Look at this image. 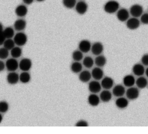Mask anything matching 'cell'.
Here are the masks:
<instances>
[{
	"label": "cell",
	"mask_w": 148,
	"mask_h": 134,
	"mask_svg": "<svg viewBox=\"0 0 148 134\" xmlns=\"http://www.w3.org/2000/svg\"><path fill=\"white\" fill-rule=\"evenodd\" d=\"M140 21L136 17L129 18L126 21V26L130 30H135L138 29L140 26Z\"/></svg>",
	"instance_id": "6"
},
{
	"label": "cell",
	"mask_w": 148,
	"mask_h": 134,
	"mask_svg": "<svg viewBox=\"0 0 148 134\" xmlns=\"http://www.w3.org/2000/svg\"><path fill=\"white\" fill-rule=\"evenodd\" d=\"M15 14L19 17H23L28 13V8L25 5L20 4L15 8Z\"/></svg>",
	"instance_id": "17"
},
{
	"label": "cell",
	"mask_w": 148,
	"mask_h": 134,
	"mask_svg": "<svg viewBox=\"0 0 148 134\" xmlns=\"http://www.w3.org/2000/svg\"><path fill=\"white\" fill-rule=\"evenodd\" d=\"M125 90L124 87L121 84L115 85L112 90V94L116 97L123 96L125 94Z\"/></svg>",
	"instance_id": "19"
},
{
	"label": "cell",
	"mask_w": 148,
	"mask_h": 134,
	"mask_svg": "<svg viewBox=\"0 0 148 134\" xmlns=\"http://www.w3.org/2000/svg\"><path fill=\"white\" fill-rule=\"evenodd\" d=\"M75 126H79V127H86L88 126V124L86 120H80L76 123Z\"/></svg>",
	"instance_id": "38"
},
{
	"label": "cell",
	"mask_w": 148,
	"mask_h": 134,
	"mask_svg": "<svg viewBox=\"0 0 148 134\" xmlns=\"http://www.w3.org/2000/svg\"><path fill=\"white\" fill-rule=\"evenodd\" d=\"M5 65L6 68L9 72H14L18 69L19 66V62L17 61L16 58L12 57L6 60Z\"/></svg>",
	"instance_id": "4"
},
{
	"label": "cell",
	"mask_w": 148,
	"mask_h": 134,
	"mask_svg": "<svg viewBox=\"0 0 148 134\" xmlns=\"http://www.w3.org/2000/svg\"><path fill=\"white\" fill-rule=\"evenodd\" d=\"M32 65V61L28 58H23L19 62L18 68L22 71L28 72Z\"/></svg>",
	"instance_id": "7"
},
{
	"label": "cell",
	"mask_w": 148,
	"mask_h": 134,
	"mask_svg": "<svg viewBox=\"0 0 148 134\" xmlns=\"http://www.w3.org/2000/svg\"><path fill=\"white\" fill-rule=\"evenodd\" d=\"M132 71L135 76H137L138 77L143 76V74L145 73V69L143 65L139 63H136L133 65Z\"/></svg>",
	"instance_id": "15"
},
{
	"label": "cell",
	"mask_w": 148,
	"mask_h": 134,
	"mask_svg": "<svg viewBox=\"0 0 148 134\" xmlns=\"http://www.w3.org/2000/svg\"><path fill=\"white\" fill-rule=\"evenodd\" d=\"M13 26L14 29L17 31H22L26 28L27 22L23 18H18L14 21Z\"/></svg>",
	"instance_id": "18"
},
{
	"label": "cell",
	"mask_w": 148,
	"mask_h": 134,
	"mask_svg": "<svg viewBox=\"0 0 148 134\" xmlns=\"http://www.w3.org/2000/svg\"><path fill=\"white\" fill-rule=\"evenodd\" d=\"M141 62L145 66H148V53L144 54L141 57Z\"/></svg>",
	"instance_id": "39"
},
{
	"label": "cell",
	"mask_w": 148,
	"mask_h": 134,
	"mask_svg": "<svg viewBox=\"0 0 148 134\" xmlns=\"http://www.w3.org/2000/svg\"><path fill=\"white\" fill-rule=\"evenodd\" d=\"M6 81L9 84H16L19 81V75L15 71L9 72L6 76Z\"/></svg>",
	"instance_id": "13"
},
{
	"label": "cell",
	"mask_w": 148,
	"mask_h": 134,
	"mask_svg": "<svg viewBox=\"0 0 148 134\" xmlns=\"http://www.w3.org/2000/svg\"><path fill=\"white\" fill-rule=\"evenodd\" d=\"M83 53L80 50H76L72 54V58L74 61H80L83 59Z\"/></svg>",
	"instance_id": "32"
},
{
	"label": "cell",
	"mask_w": 148,
	"mask_h": 134,
	"mask_svg": "<svg viewBox=\"0 0 148 134\" xmlns=\"http://www.w3.org/2000/svg\"><path fill=\"white\" fill-rule=\"evenodd\" d=\"M75 8L76 12L79 14L83 15L87 12L88 10V5L86 2L82 0V1H79L76 3Z\"/></svg>",
	"instance_id": "9"
},
{
	"label": "cell",
	"mask_w": 148,
	"mask_h": 134,
	"mask_svg": "<svg viewBox=\"0 0 148 134\" xmlns=\"http://www.w3.org/2000/svg\"><path fill=\"white\" fill-rule=\"evenodd\" d=\"M22 49L20 46H15L10 50V55L12 57L14 58H18L22 55Z\"/></svg>",
	"instance_id": "29"
},
{
	"label": "cell",
	"mask_w": 148,
	"mask_h": 134,
	"mask_svg": "<svg viewBox=\"0 0 148 134\" xmlns=\"http://www.w3.org/2000/svg\"><path fill=\"white\" fill-rule=\"evenodd\" d=\"M94 64V60L90 56H86L83 59V65L86 68H91Z\"/></svg>",
	"instance_id": "31"
},
{
	"label": "cell",
	"mask_w": 148,
	"mask_h": 134,
	"mask_svg": "<svg viewBox=\"0 0 148 134\" xmlns=\"http://www.w3.org/2000/svg\"><path fill=\"white\" fill-rule=\"evenodd\" d=\"M99 98L103 102H108L112 98V93L109 90H104L100 93Z\"/></svg>",
	"instance_id": "24"
},
{
	"label": "cell",
	"mask_w": 148,
	"mask_h": 134,
	"mask_svg": "<svg viewBox=\"0 0 148 134\" xmlns=\"http://www.w3.org/2000/svg\"><path fill=\"white\" fill-rule=\"evenodd\" d=\"M101 84L98 81V80H92L88 83V88L90 92L93 94H97L100 92L101 90Z\"/></svg>",
	"instance_id": "11"
},
{
	"label": "cell",
	"mask_w": 148,
	"mask_h": 134,
	"mask_svg": "<svg viewBox=\"0 0 148 134\" xmlns=\"http://www.w3.org/2000/svg\"><path fill=\"white\" fill-rule=\"evenodd\" d=\"M71 70L74 73H79L83 69V65L79 61H74L70 66Z\"/></svg>",
	"instance_id": "26"
},
{
	"label": "cell",
	"mask_w": 148,
	"mask_h": 134,
	"mask_svg": "<svg viewBox=\"0 0 148 134\" xmlns=\"http://www.w3.org/2000/svg\"><path fill=\"white\" fill-rule=\"evenodd\" d=\"M101 84L102 87L105 90H109L113 87L114 85V80L112 77L106 76L102 79Z\"/></svg>",
	"instance_id": "14"
},
{
	"label": "cell",
	"mask_w": 148,
	"mask_h": 134,
	"mask_svg": "<svg viewBox=\"0 0 148 134\" xmlns=\"http://www.w3.org/2000/svg\"><path fill=\"white\" fill-rule=\"evenodd\" d=\"M125 95L129 100H133L136 99L139 96V91L138 88L133 86L129 87L125 91Z\"/></svg>",
	"instance_id": "3"
},
{
	"label": "cell",
	"mask_w": 148,
	"mask_h": 134,
	"mask_svg": "<svg viewBox=\"0 0 148 134\" xmlns=\"http://www.w3.org/2000/svg\"><path fill=\"white\" fill-rule=\"evenodd\" d=\"M3 33L6 39H11L13 38L15 35L14 29L12 27H6L5 29H3Z\"/></svg>",
	"instance_id": "30"
},
{
	"label": "cell",
	"mask_w": 148,
	"mask_h": 134,
	"mask_svg": "<svg viewBox=\"0 0 148 134\" xmlns=\"http://www.w3.org/2000/svg\"><path fill=\"white\" fill-rule=\"evenodd\" d=\"M140 17V23L145 25H148V13H143Z\"/></svg>",
	"instance_id": "37"
},
{
	"label": "cell",
	"mask_w": 148,
	"mask_h": 134,
	"mask_svg": "<svg viewBox=\"0 0 148 134\" xmlns=\"http://www.w3.org/2000/svg\"><path fill=\"white\" fill-rule=\"evenodd\" d=\"M120 4L115 0H110L106 2L103 6L104 11L109 14H113L119 9Z\"/></svg>",
	"instance_id": "1"
},
{
	"label": "cell",
	"mask_w": 148,
	"mask_h": 134,
	"mask_svg": "<svg viewBox=\"0 0 148 134\" xmlns=\"http://www.w3.org/2000/svg\"><path fill=\"white\" fill-rule=\"evenodd\" d=\"M76 0H62V4L67 9H72L75 7Z\"/></svg>",
	"instance_id": "34"
},
{
	"label": "cell",
	"mask_w": 148,
	"mask_h": 134,
	"mask_svg": "<svg viewBox=\"0 0 148 134\" xmlns=\"http://www.w3.org/2000/svg\"><path fill=\"white\" fill-rule=\"evenodd\" d=\"M79 1H82V0H79Z\"/></svg>",
	"instance_id": "48"
},
{
	"label": "cell",
	"mask_w": 148,
	"mask_h": 134,
	"mask_svg": "<svg viewBox=\"0 0 148 134\" xmlns=\"http://www.w3.org/2000/svg\"><path fill=\"white\" fill-rule=\"evenodd\" d=\"M91 76L92 78L95 80H101L103 77V71L100 67H95L91 70Z\"/></svg>",
	"instance_id": "16"
},
{
	"label": "cell",
	"mask_w": 148,
	"mask_h": 134,
	"mask_svg": "<svg viewBox=\"0 0 148 134\" xmlns=\"http://www.w3.org/2000/svg\"><path fill=\"white\" fill-rule=\"evenodd\" d=\"M5 68H6L5 63L2 61L0 60V72L3 71Z\"/></svg>",
	"instance_id": "41"
},
{
	"label": "cell",
	"mask_w": 148,
	"mask_h": 134,
	"mask_svg": "<svg viewBox=\"0 0 148 134\" xmlns=\"http://www.w3.org/2000/svg\"><path fill=\"white\" fill-rule=\"evenodd\" d=\"M3 25H2V24L0 22V32H2V31H3Z\"/></svg>",
	"instance_id": "43"
},
{
	"label": "cell",
	"mask_w": 148,
	"mask_h": 134,
	"mask_svg": "<svg viewBox=\"0 0 148 134\" xmlns=\"http://www.w3.org/2000/svg\"><path fill=\"white\" fill-rule=\"evenodd\" d=\"M130 12L125 8L119 9L116 13L117 18L121 22L126 21L130 18Z\"/></svg>",
	"instance_id": "8"
},
{
	"label": "cell",
	"mask_w": 148,
	"mask_h": 134,
	"mask_svg": "<svg viewBox=\"0 0 148 134\" xmlns=\"http://www.w3.org/2000/svg\"><path fill=\"white\" fill-rule=\"evenodd\" d=\"M34 0H23V3L27 5H31L34 2Z\"/></svg>",
	"instance_id": "42"
},
{
	"label": "cell",
	"mask_w": 148,
	"mask_h": 134,
	"mask_svg": "<svg viewBox=\"0 0 148 134\" xmlns=\"http://www.w3.org/2000/svg\"><path fill=\"white\" fill-rule=\"evenodd\" d=\"M13 40L16 43V45L21 47L27 43L28 38L25 33L20 31L14 35L13 37Z\"/></svg>",
	"instance_id": "2"
},
{
	"label": "cell",
	"mask_w": 148,
	"mask_h": 134,
	"mask_svg": "<svg viewBox=\"0 0 148 134\" xmlns=\"http://www.w3.org/2000/svg\"><path fill=\"white\" fill-rule=\"evenodd\" d=\"M6 37L5 36L3 31L0 32V46H2L3 44V43L5 42V40H6Z\"/></svg>",
	"instance_id": "40"
},
{
	"label": "cell",
	"mask_w": 148,
	"mask_h": 134,
	"mask_svg": "<svg viewBox=\"0 0 148 134\" xmlns=\"http://www.w3.org/2000/svg\"><path fill=\"white\" fill-rule=\"evenodd\" d=\"M9 50L5 48L4 47L0 48V59H6L9 55Z\"/></svg>",
	"instance_id": "36"
},
{
	"label": "cell",
	"mask_w": 148,
	"mask_h": 134,
	"mask_svg": "<svg viewBox=\"0 0 148 134\" xmlns=\"http://www.w3.org/2000/svg\"><path fill=\"white\" fill-rule=\"evenodd\" d=\"M147 83L148 81L147 79L143 76H139L135 81V84L137 87L140 89L145 88L146 86H147Z\"/></svg>",
	"instance_id": "28"
},
{
	"label": "cell",
	"mask_w": 148,
	"mask_h": 134,
	"mask_svg": "<svg viewBox=\"0 0 148 134\" xmlns=\"http://www.w3.org/2000/svg\"><path fill=\"white\" fill-rule=\"evenodd\" d=\"M100 98L96 94L91 93L87 98V101L88 104L93 107L97 106L99 104L100 102Z\"/></svg>",
	"instance_id": "20"
},
{
	"label": "cell",
	"mask_w": 148,
	"mask_h": 134,
	"mask_svg": "<svg viewBox=\"0 0 148 134\" xmlns=\"http://www.w3.org/2000/svg\"><path fill=\"white\" fill-rule=\"evenodd\" d=\"M91 42L88 40L83 39L79 43L78 48L83 53H87L91 50Z\"/></svg>",
	"instance_id": "10"
},
{
	"label": "cell",
	"mask_w": 148,
	"mask_h": 134,
	"mask_svg": "<svg viewBox=\"0 0 148 134\" xmlns=\"http://www.w3.org/2000/svg\"><path fill=\"white\" fill-rule=\"evenodd\" d=\"M9 103L5 100L0 101V113H5L9 110Z\"/></svg>",
	"instance_id": "35"
},
{
	"label": "cell",
	"mask_w": 148,
	"mask_h": 134,
	"mask_svg": "<svg viewBox=\"0 0 148 134\" xmlns=\"http://www.w3.org/2000/svg\"><path fill=\"white\" fill-rule=\"evenodd\" d=\"M147 87H148V83H147Z\"/></svg>",
	"instance_id": "47"
},
{
	"label": "cell",
	"mask_w": 148,
	"mask_h": 134,
	"mask_svg": "<svg viewBox=\"0 0 148 134\" xmlns=\"http://www.w3.org/2000/svg\"><path fill=\"white\" fill-rule=\"evenodd\" d=\"M130 14L134 17H139L143 13V9L139 4H134L130 8Z\"/></svg>",
	"instance_id": "5"
},
{
	"label": "cell",
	"mask_w": 148,
	"mask_h": 134,
	"mask_svg": "<svg viewBox=\"0 0 148 134\" xmlns=\"http://www.w3.org/2000/svg\"><path fill=\"white\" fill-rule=\"evenodd\" d=\"M31 75L27 71H23L19 75V81L23 84L29 83L31 81Z\"/></svg>",
	"instance_id": "27"
},
{
	"label": "cell",
	"mask_w": 148,
	"mask_h": 134,
	"mask_svg": "<svg viewBox=\"0 0 148 134\" xmlns=\"http://www.w3.org/2000/svg\"><path fill=\"white\" fill-rule=\"evenodd\" d=\"M3 47L8 49V50H11L14 47H15L16 43L12 38L11 39H6L3 43Z\"/></svg>",
	"instance_id": "33"
},
{
	"label": "cell",
	"mask_w": 148,
	"mask_h": 134,
	"mask_svg": "<svg viewBox=\"0 0 148 134\" xmlns=\"http://www.w3.org/2000/svg\"><path fill=\"white\" fill-rule=\"evenodd\" d=\"M135 79L134 76L131 75H127L123 77V82L124 86L127 87H131L134 85L135 84Z\"/></svg>",
	"instance_id": "23"
},
{
	"label": "cell",
	"mask_w": 148,
	"mask_h": 134,
	"mask_svg": "<svg viewBox=\"0 0 148 134\" xmlns=\"http://www.w3.org/2000/svg\"><path fill=\"white\" fill-rule=\"evenodd\" d=\"M91 73L90 72L87 70H82L79 75V79L82 83L88 82L91 78Z\"/></svg>",
	"instance_id": "22"
},
{
	"label": "cell",
	"mask_w": 148,
	"mask_h": 134,
	"mask_svg": "<svg viewBox=\"0 0 148 134\" xmlns=\"http://www.w3.org/2000/svg\"><path fill=\"white\" fill-rule=\"evenodd\" d=\"M106 57L103 55H97L94 59V64L98 67L102 68L106 64Z\"/></svg>",
	"instance_id": "25"
},
{
	"label": "cell",
	"mask_w": 148,
	"mask_h": 134,
	"mask_svg": "<svg viewBox=\"0 0 148 134\" xmlns=\"http://www.w3.org/2000/svg\"><path fill=\"white\" fill-rule=\"evenodd\" d=\"M128 100L127 98L123 96L118 97L115 101V105L116 107L120 109H124L128 106Z\"/></svg>",
	"instance_id": "21"
},
{
	"label": "cell",
	"mask_w": 148,
	"mask_h": 134,
	"mask_svg": "<svg viewBox=\"0 0 148 134\" xmlns=\"http://www.w3.org/2000/svg\"><path fill=\"white\" fill-rule=\"evenodd\" d=\"M2 120H3V116H2V114H1V113H0V124L1 123Z\"/></svg>",
	"instance_id": "44"
},
{
	"label": "cell",
	"mask_w": 148,
	"mask_h": 134,
	"mask_svg": "<svg viewBox=\"0 0 148 134\" xmlns=\"http://www.w3.org/2000/svg\"><path fill=\"white\" fill-rule=\"evenodd\" d=\"M104 47L103 44L99 42H96L91 45V51L95 55H98L102 53Z\"/></svg>",
	"instance_id": "12"
},
{
	"label": "cell",
	"mask_w": 148,
	"mask_h": 134,
	"mask_svg": "<svg viewBox=\"0 0 148 134\" xmlns=\"http://www.w3.org/2000/svg\"><path fill=\"white\" fill-rule=\"evenodd\" d=\"M36 1H38V2H43V1H44L45 0H36Z\"/></svg>",
	"instance_id": "46"
},
{
	"label": "cell",
	"mask_w": 148,
	"mask_h": 134,
	"mask_svg": "<svg viewBox=\"0 0 148 134\" xmlns=\"http://www.w3.org/2000/svg\"><path fill=\"white\" fill-rule=\"evenodd\" d=\"M145 73H146V76L148 77V68H147L145 70Z\"/></svg>",
	"instance_id": "45"
}]
</instances>
